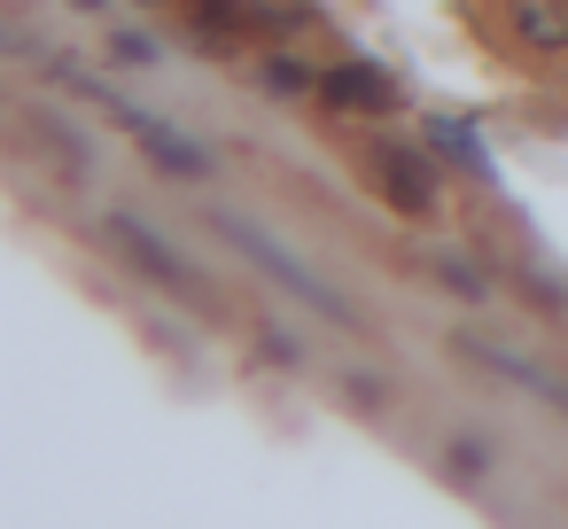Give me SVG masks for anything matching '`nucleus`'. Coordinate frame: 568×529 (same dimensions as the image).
<instances>
[{
  "instance_id": "f257e3e1",
  "label": "nucleus",
  "mask_w": 568,
  "mask_h": 529,
  "mask_svg": "<svg viewBox=\"0 0 568 529\" xmlns=\"http://www.w3.org/2000/svg\"><path fill=\"white\" fill-rule=\"evenodd\" d=\"M219 234H226L234 250H250V257H257V265H265V273H273V281L288 288V296H304V304H312L320 319H335V327H358L351 296H343V288H327V281H320V273H312V265H304V257H296V250L281 242V234H265L257 218H242V211H219Z\"/></svg>"
},
{
  "instance_id": "f03ea898",
  "label": "nucleus",
  "mask_w": 568,
  "mask_h": 529,
  "mask_svg": "<svg viewBox=\"0 0 568 529\" xmlns=\"http://www.w3.org/2000/svg\"><path fill=\"white\" fill-rule=\"evenodd\" d=\"M71 87H79V94H94V102H102V110H110V118H118V125H125V133H133V141L149 149V156H156V164H164V172H187V180H195V172L211 164V156H203V149H195L187 133H172L164 118H149L141 102H125L118 87H94V79H79V71H71Z\"/></svg>"
},
{
  "instance_id": "7ed1b4c3",
  "label": "nucleus",
  "mask_w": 568,
  "mask_h": 529,
  "mask_svg": "<svg viewBox=\"0 0 568 529\" xmlns=\"http://www.w3.org/2000/svg\"><path fill=\"white\" fill-rule=\"evenodd\" d=\"M366 187L397 211V218H436V180L413 149H374L366 156Z\"/></svg>"
},
{
  "instance_id": "20e7f679",
  "label": "nucleus",
  "mask_w": 568,
  "mask_h": 529,
  "mask_svg": "<svg viewBox=\"0 0 568 529\" xmlns=\"http://www.w3.org/2000/svg\"><path fill=\"white\" fill-rule=\"evenodd\" d=\"M110 242H118V250H125V257H133L149 281H156V288H172V296H195V273H187V257H180V250H172L156 226H141L133 211H118V218H110Z\"/></svg>"
},
{
  "instance_id": "39448f33",
  "label": "nucleus",
  "mask_w": 568,
  "mask_h": 529,
  "mask_svg": "<svg viewBox=\"0 0 568 529\" xmlns=\"http://www.w3.org/2000/svg\"><path fill=\"white\" fill-rule=\"evenodd\" d=\"M506 32L529 55H560L568 48V0H506Z\"/></svg>"
},
{
  "instance_id": "423d86ee",
  "label": "nucleus",
  "mask_w": 568,
  "mask_h": 529,
  "mask_svg": "<svg viewBox=\"0 0 568 529\" xmlns=\"http://www.w3.org/2000/svg\"><path fill=\"white\" fill-rule=\"evenodd\" d=\"M320 94H327L335 110H358V118H382V110H397V87H389L374 63H343V71H327V79H320Z\"/></svg>"
},
{
  "instance_id": "0eeeda50",
  "label": "nucleus",
  "mask_w": 568,
  "mask_h": 529,
  "mask_svg": "<svg viewBox=\"0 0 568 529\" xmlns=\"http://www.w3.org/2000/svg\"><path fill=\"white\" fill-rule=\"evenodd\" d=\"M459 350H467L475 366H490V374H506V382H521V389H529L537 405H560V413H568V382H552L545 366H529V358H514V350H498V343H475V335H467Z\"/></svg>"
},
{
  "instance_id": "6e6552de",
  "label": "nucleus",
  "mask_w": 568,
  "mask_h": 529,
  "mask_svg": "<svg viewBox=\"0 0 568 529\" xmlns=\"http://www.w3.org/2000/svg\"><path fill=\"white\" fill-rule=\"evenodd\" d=\"M428 149H444V156H452V164H467L475 180L490 172V164H483V141H475L467 125H452V118H436V125H428Z\"/></svg>"
},
{
  "instance_id": "1a4fd4ad",
  "label": "nucleus",
  "mask_w": 568,
  "mask_h": 529,
  "mask_svg": "<svg viewBox=\"0 0 568 529\" xmlns=\"http://www.w3.org/2000/svg\"><path fill=\"white\" fill-rule=\"evenodd\" d=\"M436 273H444V281H452L459 296H490V288H483V273H467L459 257H436Z\"/></svg>"
},
{
  "instance_id": "9d476101",
  "label": "nucleus",
  "mask_w": 568,
  "mask_h": 529,
  "mask_svg": "<svg viewBox=\"0 0 568 529\" xmlns=\"http://www.w3.org/2000/svg\"><path fill=\"white\" fill-rule=\"evenodd\" d=\"M265 87H273V94H304V87H312V79H304V71H296V63H265Z\"/></svg>"
},
{
  "instance_id": "9b49d317",
  "label": "nucleus",
  "mask_w": 568,
  "mask_h": 529,
  "mask_svg": "<svg viewBox=\"0 0 568 529\" xmlns=\"http://www.w3.org/2000/svg\"><path fill=\"white\" fill-rule=\"evenodd\" d=\"M452 467L459 475H483V444H452Z\"/></svg>"
}]
</instances>
